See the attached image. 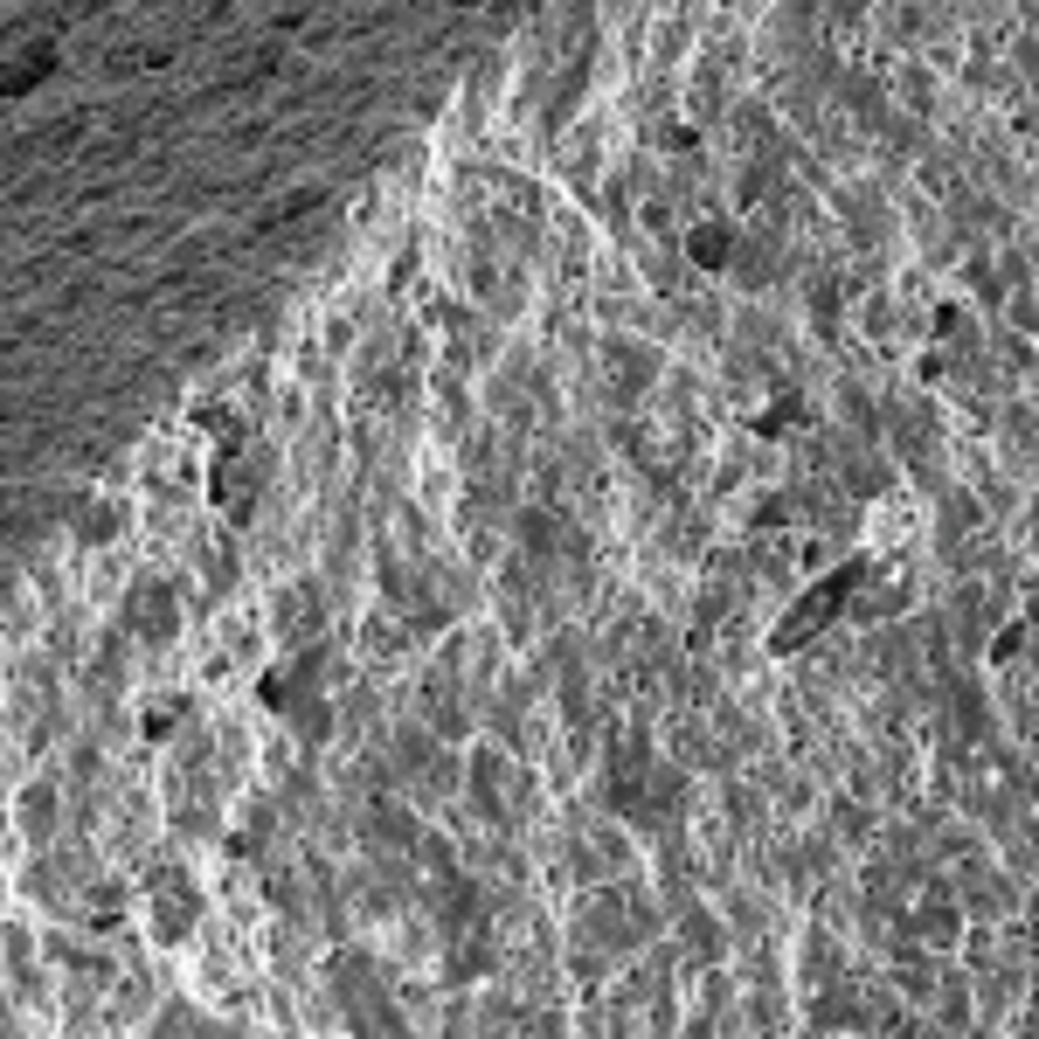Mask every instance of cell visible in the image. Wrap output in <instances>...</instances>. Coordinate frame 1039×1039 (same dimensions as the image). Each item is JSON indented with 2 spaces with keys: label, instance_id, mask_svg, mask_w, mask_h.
I'll return each instance as SVG.
<instances>
[{
  "label": "cell",
  "instance_id": "1",
  "mask_svg": "<svg viewBox=\"0 0 1039 1039\" xmlns=\"http://www.w3.org/2000/svg\"><path fill=\"white\" fill-rule=\"evenodd\" d=\"M859 582H867V554H852L846 569H831V575L818 582V590H804V596L791 603V617L776 624L770 651H797V645H810V638H818V630H825V624H831V617H839L846 603H852V590H859Z\"/></svg>",
  "mask_w": 1039,
  "mask_h": 1039
},
{
  "label": "cell",
  "instance_id": "2",
  "mask_svg": "<svg viewBox=\"0 0 1039 1039\" xmlns=\"http://www.w3.org/2000/svg\"><path fill=\"white\" fill-rule=\"evenodd\" d=\"M728 243H734V236L721 230V222H700V230L687 236V257H693V264H707V271H721V264L734 257V250H728Z\"/></svg>",
  "mask_w": 1039,
  "mask_h": 1039
},
{
  "label": "cell",
  "instance_id": "3",
  "mask_svg": "<svg viewBox=\"0 0 1039 1039\" xmlns=\"http://www.w3.org/2000/svg\"><path fill=\"white\" fill-rule=\"evenodd\" d=\"M49 63H56V49H49V42H35V49H29V56H21V63H14V77H8V91H35V84H42V70H49Z\"/></svg>",
  "mask_w": 1039,
  "mask_h": 1039
},
{
  "label": "cell",
  "instance_id": "4",
  "mask_svg": "<svg viewBox=\"0 0 1039 1039\" xmlns=\"http://www.w3.org/2000/svg\"><path fill=\"white\" fill-rule=\"evenodd\" d=\"M791 423H804V402H776L770 416H755V430H763V437H776V430H791Z\"/></svg>",
  "mask_w": 1039,
  "mask_h": 1039
}]
</instances>
